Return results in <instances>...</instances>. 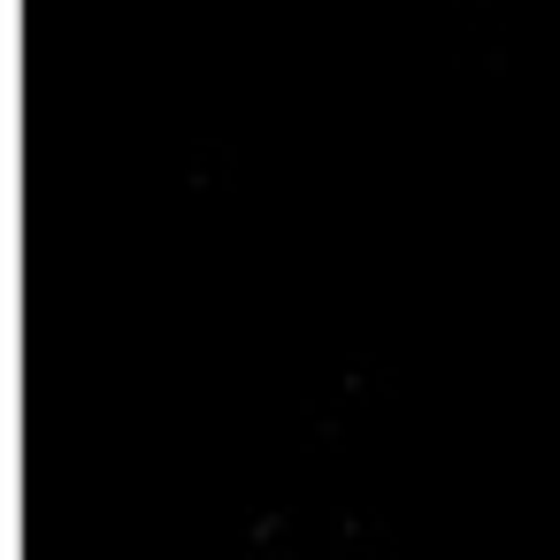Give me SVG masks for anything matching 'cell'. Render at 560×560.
<instances>
[]
</instances>
